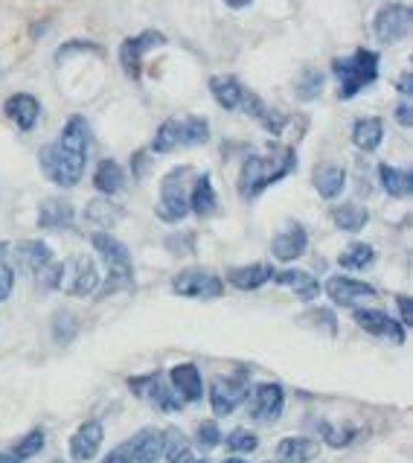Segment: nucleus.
Returning a JSON list of instances; mask_svg holds the SVG:
<instances>
[{
  "label": "nucleus",
  "instance_id": "obj_43",
  "mask_svg": "<svg viewBox=\"0 0 413 463\" xmlns=\"http://www.w3.org/2000/svg\"><path fill=\"white\" fill-rule=\"evenodd\" d=\"M195 443L202 449H216L221 443V431L212 420H204L202 426L195 429Z\"/></svg>",
  "mask_w": 413,
  "mask_h": 463
},
{
  "label": "nucleus",
  "instance_id": "obj_8",
  "mask_svg": "<svg viewBox=\"0 0 413 463\" xmlns=\"http://www.w3.org/2000/svg\"><path fill=\"white\" fill-rule=\"evenodd\" d=\"M250 396V382L248 373H233V376H219L210 385V405L216 417H230L242 402Z\"/></svg>",
  "mask_w": 413,
  "mask_h": 463
},
{
  "label": "nucleus",
  "instance_id": "obj_55",
  "mask_svg": "<svg viewBox=\"0 0 413 463\" xmlns=\"http://www.w3.org/2000/svg\"><path fill=\"white\" fill-rule=\"evenodd\" d=\"M274 463H283V460H274Z\"/></svg>",
  "mask_w": 413,
  "mask_h": 463
},
{
  "label": "nucleus",
  "instance_id": "obj_50",
  "mask_svg": "<svg viewBox=\"0 0 413 463\" xmlns=\"http://www.w3.org/2000/svg\"><path fill=\"white\" fill-rule=\"evenodd\" d=\"M224 4H228L230 9H248L253 0H224Z\"/></svg>",
  "mask_w": 413,
  "mask_h": 463
},
{
  "label": "nucleus",
  "instance_id": "obj_22",
  "mask_svg": "<svg viewBox=\"0 0 413 463\" xmlns=\"http://www.w3.org/2000/svg\"><path fill=\"white\" fill-rule=\"evenodd\" d=\"M274 277V269L265 266V262H253V266H239L228 271V283L239 292H257Z\"/></svg>",
  "mask_w": 413,
  "mask_h": 463
},
{
  "label": "nucleus",
  "instance_id": "obj_34",
  "mask_svg": "<svg viewBox=\"0 0 413 463\" xmlns=\"http://www.w3.org/2000/svg\"><path fill=\"white\" fill-rule=\"evenodd\" d=\"M85 219L93 224H102V228H111V224L123 219V207H117L111 198H93L85 207Z\"/></svg>",
  "mask_w": 413,
  "mask_h": 463
},
{
  "label": "nucleus",
  "instance_id": "obj_27",
  "mask_svg": "<svg viewBox=\"0 0 413 463\" xmlns=\"http://www.w3.org/2000/svg\"><path fill=\"white\" fill-rule=\"evenodd\" d=\"M321 446L309 438H283L277 443V460L283 463H309L317 458Z\"/></svg>",
  "mask_w": 413,
  "mask_h": 463
},
{
  "label": "nucleus",
  "instance_id": "obj_28",
  "mask_svg": "<svg viewBox=\"0 0 413 463\" xmlns=\"http://www.w3.org/2000/svg\"><path fill=\"white\" fill-rule=\"evenodd\" d=\"M384 140V123L381 117H361L352 126V143L361 152H376Z\"/></svg>",
  "mask_w": 413,
  "mask_h": 463
},
{
  "label": "nucleus",
  "instance_id": "obj_7",
  "mask_svg": "<svg viewBox=\"0 0 413 463\" xmlns=\"http://www.w3.org/2000/svg\"><path fill=\"white\" fill-rule=\"evenodd\" d=\"M166 434L161 429H140L135 438L119 443L102 463H157L164 458Z\"/></svg>",
  "mask_w": 413,
  "mask_h": 463
},
{
  "label": "nucleus",
  "instance_id": "obj_31",
  "mask_svg": "<svg viewBox=\"0 0 413 463\" xmlns=\"http://www.w3.org/2000/svg\"><path fill=\"white\" fill-rule=\"evenodd\" d=\"M314 187L326 202H332V198H338L346 187V169L338 164H324L314 172Z\"/></svg>",
  "mask_w": 413,
  "mask_h": 463
},
{
  "label": "nucleus",
  "instance_id": "obj_44",
  "mask_svg": "<svg viewBox=\"0 0 413 463\" xmlns=\"http://www.w3.org/2000/svg\"><path fill=\"white\" fill-rule=\"evenodd\" d=\"M169 250L172 254H178V257H186V254H192L195 250V233H181V236H169Z\"/></svg>",
  "mask_w": 413,
  "mask_h": 463
},
{
  "label": "nucleus",
  "instance_id": "obj_16",
  "mask_svg": "<svg viewBox=\"0 0 413 463\" xmlns=\"http://www.w3.org/2000/svg\"><path fill=\"white\" fill-rule=\"evenodd\" d=\"M105 440V429H102V422L99 420H88L82 422L76 431H73V438H70V460L73 463H88L99 455V446Z\"/></svg>",
  "mask_w": 413,
  "mask_h": 463
},
{
  "label": "nucleus",
  "instance_id": "obj_36",
  "mask_svg": "<svg viewBox=\"0 0 413 463\" xmlns=\"http://www.w3.org/2000/svg\"><path fill=\"white\" fill-rule=\"evenodd\" d=\"M295 94H297V99H303V102L317 99V97L324 94V73H321V71H314V68H305V71L300 73V79L295 82Z\"/></svg>",
  "mask_w": 413,
  "mask_h": 463
},
{
  "label": "nucleus",
  "instance_id": "obj_52",
  "mask_svg": "<svg viewBox=\"0 0 413 463\" xmlns=\"http://www.w3.org/2000/svg\"><path fill=\"white\" fill-rule=\"evenodd\" d=\"M221 463H248V460H242V458H228V460H221Z\"/></svg>",
  "mask_w": 413,
  "mask_h": 463
},
{
  "label": "nucleus",
  "instance_id": "obj_45",
  "mask_svg": "<svg viewBox=\"0 0 413 463\" xmlns=\"http://www.w3.org/2000/svg\"><path fill=\"white\" fill-rule=\"evenodd\" d=\"M70 52H99V44H93V42H68V44H61L56 50V61H64Z\"/></svg>",
  "mask_w": 413,
  "mask_h": 463
},
{
  "label": "nucleus",
  "instance_id": "obj_40",
  "mask_svg": "<svg viewBox=\"0 0 413 463\" xmlns=\"http://www.w3.org/2000/svg\"><path fill=\"white\" fill-rule=\"evenodd\" d=\"M224 446H228L230 452H236V455H250V452H257L259 438L253 431H248V429H236V431L228 434V438H224Z\"/></svg>",
  "mask_w": 413,
  "mask_h": 463
},
{
  "label": "nucleus",
  "instance_id": "obj_6",
  "mask_svg": "<svg viewBox=\"0 0 413 463\" xmlns=\"http://www.w3.org/2000/svg\"><path fill=\"white\" fill-rule=\"evenodd\" d=\"M192 169L190 166H178L164 175L161 181V198H157V219L161 222H183V216L190 213V187H186V181H190Z\"/></svg>",
  "mask_w": 413,
  "mask_h": 463
},
{
  "label": "nucleus",
  "instance_id": "obj_46",
  "mask_svg": "<svg viewBox=\"0 0 413 463\" xmlns=\"http://www.w3.org/2000/svg\"><path fill=\"white\" fill-rule=\"evenodd\" d=\"M12 286H15V271L9 269V262L4 257V260H0V303L12 295Z\"/></svg>",
  "mask_w": 413,
  "mask_h": 463
},
{
  "label": "nucleus",
  "instance_id": "obj_51",
  "mask_svg": "<svg viewBox=\"0 0 413 463\" xmlns=\"http://www.w3.org/2000/svg\"><path fill=\"white\" fill-rule=\"evenodd\" d=\"M0 463H21V460H18L15 455H12V452H9V455H6V452H0Z\"/></svg>",
  "mask_w": 413,
  "mask_h": 463
},
{
  "label": "nucleus",
  "instance_id": "obj_21",
  "mask_svg": "<svg viewBox=\"0 0 413 463\" xmlns=\"http://www.w3.org/2000/svg\"><path fill=\"white\" fill-rule=\"evenodd\" d=\"M38 224L47 231H70L73 228V204L68 198H47L38 210Z\"/></svg>",
  "mask_w": 413,
  "mask_h": 463
},
{
  "label": "nucleus",
  "instance_id": "obj_12",
  "mask_svg": "<svg viewBox=\"0 0 413 463\" xmlns=\"http://www.w3.org/2000/svg\"><path fill=\"white\" fill-rule=\"evenodd\" d=\"M172 292L181 298H195V300H212L224 295V280L219 274H210L204 269H186L172 280Z\"/></svg>",
  "mask_w": 413,
  "mask_h": 463
},
{
  "label": "nucleus",
  "instance_id": "obj_37",
  "mask_svg": "<svg viewBox=\"0 0 413 463\" xmlns=\"http://www.w3.org/2000/svg\"><path fill=\"white\" fill-rule=\"evenodd\" d=\"M372 260H376V250H372V245H367V242H352V245L346 248L343 254L338 257L341 269H352V271L367 269Z\"/></svg>",
  "mask_w": 413,
  "mask_h": 463
},
{
  "label": "nucleus",
  "instance_id": "obj_2",
  "mask_svg": "<svg viewBox=\"0 0 413 463\" xmlns=\"http://www.w3.org/2000/svg\"><path fill=\"white\" fill-rule=\"evenodd\" d=\"M297 169V152L291 146H274L268 155H248L239 172V195L250 198L262 195L271 184L288 178Z\"/></svg>",
  "mask_w": 413,
  "mask_h": 463
},
{
  "label": "nucleus",
  "instance_id": "obj_56",
  "mask_svg": "<svg viewBox=\"0 0 413 463\" xmlns=\"http://www.w3.org/2000/svg\"><path fill=\"white\" fill-rule=\"evenodd\" d=\"M202 463H207V460H202Z\"/></svg>",
  "mask_w": 413,
  "mask_h": 463
},
{
  "label": "nucleus",
  "instance_id": "obj_35",
  "mask_svg": "<svg viewBox=\"0 0 413 463\" xmlns=\"http://www.w3.org/2000/svg\"><path fill=\"white\" fill-rule=\"evenodd\" d=\"M166 434V446H164V455L169 463H195L192 458V449L190 443H186V438L178 431V429H169L164 431Z\"/></svg>",
  "mask_w": 413,
  "mask_h": 463
},
{
  "label": "nucleus",
  "instance_id": "obj_5",
  "mask_svg": "<svg viewBox=\"0 0 413 463\" xmlns=\"http://www.w3.org/2000/svg\"><path fill=\"white\" fill-rule=\"evenodd\" d=\"M210 140V120L207 117H172V120L161 123V128L155 131L152 140V152L157 155H169L175 149L186 146H204Z\"/></svg>",
  "mask_w": 413,
  "mask_h": 463
},
{
  "label": "nucleus",
  "instance_id": "obj_14",
  "mask_svg": "<svg viewBox=\"0 0 413 463\" xmlns=\"http://www.w3.org/2000/svg\"><path fill=\"white\" fill-rule=\"evenodd\" d=\"M326 295L332 303H338V307H358V303H364V300H372L379 292L372 288L370 283L364 280H352V277H343V274H335V277H329L326 286Z\"/></svg>",
  "mask_w": 413,
  "mask_h": 463
},
{
  "label": "nucleus",
  "instance_id": "obj_24",
  "mask_svg": "<svg viewBox=\"0 0 413 463\" xmlns=\"http://www.w3.org/2000/svg\"><path fill=\"white\" fill-rule=\"evenodd\" d=\"M210 94L224 111H239V105H242V99H245V88L236 76L224 73V76L210 79Z\"/></svg>",
  "mask_w": 413,
  "mask_h": 463
},
{
  "label": "nucleus",
  "instance_id": "obj_9",
  "mask_svg": "<svg viewBox=\"0 0 413 463\" xmlns=\"http://www.w3.org/2000/svg\"><path fill=\"white\" fill-rule=\"evenodd\" d=\"M166 44V35L157 33V30H145L140 35H131L119 44V68L123 73L131 79V82H140L143 76V56L155 47H164Z\"/></svg>",
  "mask_w": 413,
  "mask_h": 463
},
{
  "label": "nucleus",
  "instance_id": "obj_26",
  "mask_svg": "<svg viewBox=\"0 0 413 463\" xmlns=\"http://www.w3.org/2000/svg\"><path fill=\"white\" fill-rule=\"evenodd\" d=\"M190 210L198 219H207L219 210V195H216V190H212L210 172H202V175H198L195 187L190 193Z\"/></svg>",
  "mask_w": 413,
  "mask_h": 463
},
{
  "label": "nucleus",
  "instance_id": "obj_30",
  "mask_svg": "<svg viewBox=\"0 0 413 463\" xmlns=\"http://www.w3.org/2000/svg\"><path fill=\"white\" fill-rule=\"evenodd\" d=\"M379 184H381V190L388 195H393V198H408L413 193V175H410V172L390 166V164L379 166Z\"/></svg>",
  "mask_w": 413,
  "mask_h": 463
},
{
  "label": "nucleus",
  "instance_id": "obj_15",
  "mask_svg": "<svg viewBox=\"0 0 413 463\" xmlns=\"http://www.w3.org/2000/svg\"><path fill=\"white\" fill-rule=\"evenodd\" d=\"M355 324L364 329V333L376 335L381 341H393V344H405V326L390 317L381 309H355Z\"/></svg>",
  "mask_w": 413,
  "mask_h": 463
},
{
  "label": "nucleus",
  "instance_id": "obj_54",
  "mask_svg": "<svg viewBox=\"0 0 413 463\" xmlns=\"http://www.w3.org/2000/svg\"><path fill=\"white\" fill-rule=\"evenodd\" d=\"M50 463H64V460H61V458H56V460H50Z\"/></svg>",
  "mask_w": 413,
  "mask_h": 463
},
{
  "label": "nucleus",
  "instance_id": "obj_25",
  "mask_svg": "<svg viewBox=\"0 0 413 463\" xmlns=\"http://www.w3.org/2000/svg\"><path fill=\"white\" fill-rule=\"evenodd\" d=\"M271 280H274V283H279V286H288L291 292H295L303 303L314 300L317 295L324 292L321 283H317V277L305 274V271H297V269H286V271H279V274H274V277H271Z\"/></svg>",
  "mask_w": 413,
  "mask_h": 463
},
{
  "label": "nucleus",
  "instance_id": "obj_19",
  "mask_svg": "<svg viewBox=\"0 0 413 463\" xmlns=\"http://www.w3.org/2000/svg\"><path fill=\"white\" fill-rule=\"evenodd\" d=\"M248 117H253L268 135H283V128H286V123H288V117L283 114V111H277V109H271V105H265L253 90H245V99H242V105H239Z\"/></svg>",
  "mask_w": 413,
  "mask_h": 463
},
{
  "label": "nucleus",
  "instance_id": "obj_29",
  "mask_svg": "<svg viewBox=\"0 0 413 463\" xmlns=\"http://www.w3.org/2000/svg\"><path fill=\"white\" fill-rule=\"evenodd\" d=\"M93 187H97L105 198L117 195L119 190L126 187V172H123V166H119L117 161H111V157L99 161L97 172H93Z\"/></svg>",
  "mask_w": 413,
  "mask_h": 463
},
{
  "label": "nucleus",
  "instance_id": "obj_49",
  "mask_svg": "<svg viewBox=\"0 0 413 463\" xmlns=\"http://www.w3.org/2000/svg\"><path fill=\"white\" fill-rule=\"evenodd\" d=\"M396 90H399V94H402L405 99H408V97L413 94V76H410L408 71H405L402 76H399V82H396Z\"/></svg>",
  "mask_w": 413,
  "mask_h": 463
},
{
  "label": "nucleus",
  "instance_id": "obj_17",
  "mask_svg": "<svg viewBox=\"0 0 413 463\" xmlns=\"http://www.w3.org/2000/svg\"><path fill=\"white\" fill-rule=\"evenodd\" d=\"M169 385L175 391L178 400L183 402H202L204 396V379H202V370H198L192 362H183L175 364L169 370Z\"/></svg>",
  "mask_w": 413,
  "mask_h": 463
},
{
  "label": "nucleus",
  "instance_id": "obj_41",
  "mask_svg": "<svg viewBox=\"0 0 413 463\" xmlns=\"http://www.w3.org/2000/svg\"><path fill=\"white\" fill-rule=\"evenodd\" d=\"M76 317L70 312H59L56 321H52V338H56V344H68L70 338H76Z\"/></svg>",
  "mask_w": 413,
  "mask_h": 463
},
{
  "label": "nucleus",
  "instance_id": "obj_4",
  "mask_svg": "<svg viewBox=\"0 0 413 463\" xmlns=\"http://www.w3.org/2000/svg\"><path fill=\"white\" fill-rule=\"evenodd\" d=\"M93 248H97V254L105 260V266H108V280L102 286V295L99 298H111L117 292H126V288L135 286V266H131V250L114 240L108 231H97L90 236Z\"/></svg>",
  "mask_w": 413,
  "mask_h": 463
},
{
  "label": "nucleus",
  "instance_id": "obj_33",
  "mask_svg": "<svg viewBox=\"0 0 413 463\" xmlns=\"http://www.w3.org/2000/svg\"><path fill=\"white\" fill-rule=\"evenodd\" d=\"M332 219H335V224L341 231L358 233V231L367 228L370 213H367V207H361V204H341V207L332 210Z\"/></svg>",
  "mask_w": 413,
  "mask_h": 463
},
{
  "label": "nucleus",
  "instance_id": "obj_38",
  "mask_svg": "<svg viewBox=\"0 0 413 463\" xmlns=\"http://www.w3.org/2000/svg\"><path fill=\"white\" fill-rule=\"evenodd\" d=\"M321 438L326 446L332 449H346L355 438H358V426H350V422H343V426H332V422H321Z\"/></svg>",
  "mask_w": 413,
  "mask_h": 463
},
{
  "label": "nucleus",
  "instance_id": "obj_42",
  "mask_svg": "<svg viewBox=\"0 0 413 463\" xmlns=\"http://www.w3.org/2000/svg\"><path fill=\"white\" fill-rule=\"evenodd\" d=\"M35 280L42 288H47V292H56V288L61 286V280H64V266H59V262H50V266H44L42 271L35 274Z\"/></svg>",
  "mask_w": 413,
  "mask_h": 463
},
{
  "label": "nucleus",
  "instance_id": "obj_18",
  "mask_svg": "<svg viewBox=\"0 0 413 463\" xmlns=\"http://www.w3.org/2000/svg\"><path fill=\"white\" fill-rule=\"evenodd\" d=\"M305 248H309V233H305L303 224H288L286 231H279L271 242V254L279 260V262H295L305 254Z\"/></svg>",
  "mask_w": 413,
  "mask_h": 463
},
{
  "label": "nucleus",
  "instance_id": "obj_1",
  "mask_svg": "<svg viewBox=\"0 0 413 463\" xmlns=\"http://www.w3.org/2000/svg\"><path fill=\"white\" fill-rule=\"evenodd\" d=\"M88 152H90V126L82 114H73L70 120L64 123L61 135L42 149L38 161H42L44 175L56 184V187L70 190L85 175Z\"/></svg>",
  "mask_w": 413,
  "mask_h": 463
},
{
  "label": "nucleus",
  "instance_id": "obj_10",
  "mask_svg": "<svg viewBox=\"0 0 413 463\" xmlns=\"http://www.w3.org/2000/svg\"><path fill=\"white\" fill-rule=\"evenodd\" d=\"M128 391L137 393L140 400H145L149 405L161 408V411L166 414H175L181 411V400L175 396V391H172V385H166L164 382V373H143V376H131L128 379Z\"/></svg>",
  "mask_w": 413,
  "mask_h": 463
},
{
  "label": "nucleus",
  "instance_id": "obj_47",
  "mask_svg": "<svg viewBox=\"0 0 413 463\" xmlns=\"http://www.w3.org/2000/svg\"><path fill=\"white\" fill-rule=\"evenodd\" d=\"M396 307H399V315H402V326H413V300L408 295H399Z\"/></svg>",
  "mask_w": 413,
  "mask_h": 463
},
{
  "label": "nucleus",
  "instance_id": "obj_20",
  "mask_svg": "<svg viewBox=\"0 0 413 463\" xmlns=\"http://www.w3.org/2000/svg\"><path fill=\"white\" fill-rule=\"evenodd\" d=\"M4 111L21 131H33L38 117H42V102H38L33 94H12L4 102Z\"/></svg>",
  "mask_w": 413,
  "mask_h": 463
},
{
  "label": "nucleus",
  "instance_id": "obj_48",
  "mask_svg": "<svg viewBox=\"0 0 413 463\" xmlns=\"http://www.w3.org/2000/svg\"><path fill=\"white\" fill-rule=\"evenodd\" d=\"M396 120H399V126L410 128V123H413V109H410L408 99H402V102L396 105Z\"/></svg>",
  "mask_w": 413,
  "mask_h": 463
},
{
  "label": "nucleus",
  "instance_id": "obj_23",
  "mask_svg": "<svg viewBox=\"0 0 413 463\" xmlns=\"http://www.w3.org/2000/svg\"><path fill=\"white\" fill-rule=\"evenodd\" d=\"M99 286V271H97V262L90 257H76L73 260V277L68 283V292L73 298H88L90 292H97Z\"/></svg>",
  "mask_w": 413,
  "mask_h": 463
},
{
  "label": "nucleus",
  "instance_id": "obj_13",
  "mask_svg": "<svg viewBox=\"0 0 413 463\" xmlns=\"http://www.w3.org/2000/svg\"><path fill=\"white\" fill-rule=\"evenodd\" d=\"M286 411V391L277 382H262L250 393V420L257 422H277Z\"/></svg>",
  "mask_w": 413,
  "mask_h": 463
},
{
  "label": "nucleus",
  "instance_id": "obj_32",
  "mask_svg": "<svg viewBox=\"0 0 413 463\" xmlns=\"http://www.w3.org/2000/svg\"><path fill=\"white\" fill-rule=\"evenodd\" d=\"M15 257H18V262L23 269H30V271L38 274L44 266H50V262H52V250L44 242L30 240V242H18L15 245Z\"/></svg>",
  "mask_w": 413,
  "mask_h": 463
},
{
  "label": "nucleus",
  "instance_id": "obj_39",
  "mask_svg": "<svg viewBox=\"0 0 413 463\" xmlns=\"http://www.w3.org/2000/svg\"><path fill=\"white\" fill-rule=\"evenodd\" d=\"M44 443H47L44 429H33V431H26L15 446H12V455L23 463V460H30V458H35L38 452H42Z\"/></svg>",
  "mask_w": 413,
  "mask_h": 463
},
{
  "label": "nucleus",
  "instance_id": "obj_3",
  "mask_svg": "<svg viewBox=\"0 0 413 463\" xmlns=\"http://www.w3.org/2000/svg\"><path fill=\"white\" fill-rule=\"evenodd\" d=\"M379 52L376 50H355L352 56H338L332 59V73L338 76V97L355 99L364 88H370L379 79Z\"/></svg>",
  "mask_w": 413,
  "mask_h": 463
},
{
  "label": "nucleus",
  "instance_id": "obj_53",
  "mask_svg": "<svg viewBox=\"0 0 413 463\" xmlns=\"http://www.w3.org/2000/svg\"><path fill=\"white\" fill-rule=\"evenodd\" d=\"M6 250H9V248H6L4 242H0V260H4V257H6Z\"/></svg>",
  "mask_w": 413,
  "mask_h": 463
},
{
  "label": "nucleus",
  "instance_id": "obj_11",
  "mask_svg": "<svg viewBox=\"0 0 413 463\" xmlns=\"http://www.w3.org/2000/svg\"><path fill=\"white\" fill-rule=\"evenodd\" d=\"M410 24H413V12L410 6L402 4H388L376 12L372 18V33L381 44H399L405 42L408 33H410Z\"/></svg>",
  "mask_w": 413,
  "mask_h": 463
}]
</instances>
